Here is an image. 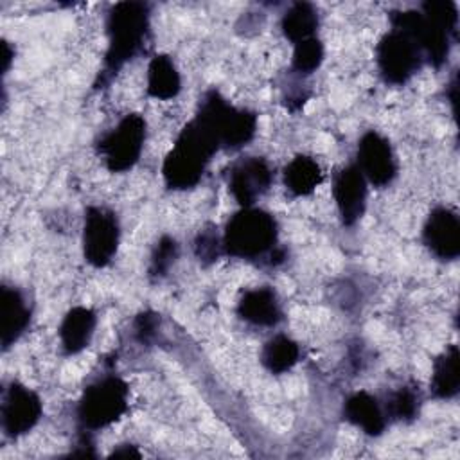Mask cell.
<instances>
[{"instance_id":"1","label":"cell","mask_w":460,"mask_h":460,"mask_svg":"<svg viewBox=\"0 0 460 460\" xmlns=\"http://www.w3.org/2000/svg\"><path fill=\"white\" fill-rule=\"evenodd\" d=\"M219 147L217 138L199 120L187 122L162 167L167 187L176 190L194 187Z\"/></svg>"},{"instance_id":"2","label":"cell","mask_w":460,"mask_h":460,"mask_svg":"<svg viewBox=\"0 0 460 460\" xmlns=\"http://www.w3.org/2000/svg\"><path fill=\"white\" fill-rule=\"evenodd\" d=\"M149 29V11L140 2H119L108 14L110 45L104 59L108 74H115L142 47Z\"/></svg>"},{"instance_id":"3","label":"cell","mask_w":460,"mask_h":460,"mask_svg":"<svg viewBox=\"0 0 460 460\" xmlns=\"http://www.w3.org/2000/svg\"><path fill=\"white\" fill-rule=\"evenodd\" d=\"M277 241V223L271 214L243 207L226 223L223 248L226 253L243 259H255L266 253Z\"/></svg>"},{"instance_id":"4","label":"cell","mask_w":460,"mask_h":460,"mask_svg":"<svg viewBox=\"0 0 460 460\" xmlns=\"http://www.w3.org/2000/svg\"><path fill=\"white\" fill-rule=\"evenodd\" d=\"M196 119L214 133L221 147L228 149L248 144L257 126V119L252 111L230 106L216 90L205 93Z\"/></svg>"},{"instance_id":"5","label":"cell","mask_w":460,"mask_h":460,"mask_svg":"<svg viewBox=\"0 0 460 460\" xmlns=\"http://www.w3.org/2000/svg\"><path fill=\"white\" fill-rule=\"evenodd\" d=\"M128 408V385L108 376L90 385L77 406V417L83 428L99 429L115 422Z\"/></svg>"},{"instance_id":"6","label":"cell","mask_w":460,"mask_h":460,"mask_svg":"<svg viewBox=\"0 0 460 460\" xmlns=\"http://www.w3.org/2000/svg\"><path fill=\"white\" fill-rule=\"evenodd\" d=\"M146 120L138 113L126 115L115 129L99 142V151L104 156L106 167L111 172L131 169L144 147Z\"/></svg>"},{"instance_id":"7","label":"cell","mask_w":460,"mask_h":460,"mask_svg":"<svg viewBox=\"0 0 460 460\" xmlns=\"http://www.w3.org/2000/svg\"><path fill=\"white\" fill-rule=\"evenodd\" d=\"M422 52L404 32L392 29L377 45V65L388 83H406L420 66Z\"/></svg>"},{"instance_id":"8","label":"cell","mask_w":460,"mask_h":460,"mask_svg":"<svg viewBox=\"0 0 460 460\" xmlns=\"http://www.w3.org/2000/svg\"><path fill=\"white\" fill-rule=\"evenodd\" d=\"M119 246V223L113 212L90 207L84 217V232H83V248L84 259L92 266H106L115 255Z\"/></svg>"},{"instance_id":"9","label":"cell","mask_w":460,"mask_h":460,"mask_svg":"<svg viewBox=\"0 0 460 460\" xmlns=\"http://www.w3.org/2000/svg\"><path fill=\"white\" fill-rule=\"evenodd\" d=\"M392 27L408 34L422 54L433 63L437 68L446 61L449 52V32L428 20L422 13L417 11H402L390 14Z\"/></svg>"},{"instance_id":"10","label":"cell","mask_w":460,"mask_h":460,"mask_svg":"<svg viewBox=\"0 0 460 460\" xmlns=\"http://www.w3.org/2000/svg\"><path fill=\"white\" fill-rule=\"evenodd\" d=\"M41 417L40 397L20 383H13L2 404V426L5 435L20 437L31 431Z\"/></svg>"},{"instance_id":"11","label":"cell","mask_w":460,"mask_h":460,"mask_svg":"<svg viewBox=\"0 0 460 460\" xmlns=\"http://www.w3.org/2000/svg\"><path fill=\"white\" fill-rule=\"evenodd\" d=\"M358 162L365 180L376 187L388 185L397 172L395 158L388 140L376 131H368L361 137L358 146Z\"/></svg>"},{"instance_id":"12","label":"cell","mask_w":460,"mask_h":460,"mask_svg":"<svg viewBox=\"0 0 460 460\" xmlns=\"http://www.w3.org/2000/svg\"><path fill=\"white\" fill-rule=\"evenodd\" d=\"M271 180L273 172L270 165L262 158L252 156L232 167L228 187L243 207H252L253 201L268 190Z\"/></svg>"},{"instance_id":"13","label":"cell","mask_w":460,"mask_h":460,"mask_svg":"<svg viewBox=\"0 0 460 460\" xmlns=\"http://www.w3.org/2000/svg\"><path fill=\"white\" fill-rule=\"evenodd\" d=\"M422 237L438 259H456L460 253V223L456 214L444 207L435 208L428 216Z\"/></svg>"},{"instance_id":"14","label":"cell","mask_w":460,"mask_h":460,"mask_svg":"<svg viewBox=\"0 0 460 460\" xmlns=\"http://www.w3.org/2000/svg\"><path fill=\"white\" fill-rule=\"evenodd\" d=\"M332 194L343 225H354L363 216L367 201V180L358 165H349L336 174Z\"/></svg>"},{"instance_id":"15","label":"cell","mask_w":460,"mask_h":460,"mask_svg":"<svg viewBox=\"0 0 460 460\" xmlns=\"http://www.w3.org/2000/svg\"><path fill=\"white\" fill-rule=\"evenodd\" d=\"M237 313L241 318L253 325H275L282 318L280 304L277 295L270 288L250 289L243 295L237 305Z\"/></svg>"},{"instance_id":"16","label":"cell","mask_w":460,"mask_h":460,"mask_svg":"<svg viewBox=\"0 0 460 460\" xmlns=\"http://www.w3.org/2000/svg\"><path fill=\"white\" fill-rule=\"evenodd\" d=\"M0 309H2V347L9 349L27 329L31 313L25 305V300L18 289L2 288V298H0Z\"/></svg>"},{"instance_id":"17","label":"cell","mask_w":460,"mask_h":460,"mask_svg":"<svg viewBox=\"0 0 460 460\" xmlns=\"http://www.w3.org/2000/svg\"><path fill=\"white\" fill-rule=\"evenodd\" d=\"M95 329V314L88 307H72L59 327L61 345L66 354H75L83 350L93 334Z\"/></svg>"},{"instance_id":"18","label":"cell","mask_w":460,"mask_h":460,"mask_svg":"<svg viewBox=\"0 0 460 460\" xmlns=\"http://www.w3.org/2000/svg\"><path fill=\"white\" fill-rule=\"evenodd\" d=\"M343 413L347 420L368 435H379L385 429V413L377 399L367 392L352 394L343 406Z\"/></svg>"},{"instance_id":"19","label":"cell","mask_w":460,"mask_h":460,"mask_svg":"<svg viewBox=\"0 0 460 460\" xmlns=\"http://www.w3.org/2000/svg\"><path fill=\"white\" fill-rule=\"evenodd\" d=\"M322 181L320 165L305 155L295 156L284 169V183L295 196L311 194Z\"/></svg>"},{"instance_id":"20","label":"cell","mask_w":460,"mask_h":460,"mask_svg":"<svg viewBox=\"0 0 460 460\" xmlns=\"http://www.w3.org/2000/svg\"><path fill=\"white\" fill-rule=\"evenodd\" d=\"M460 368H458V349L451 345L433 363L431 392L438 399H449L458 392Z\"/></svg>"},{"instance_id":"21","label":"cell","mask_w":460,"mask_h":460,"mask_svg":"<svg viewBox=\"0 0 460 460\" xmlns=\"http://www.w3.org/2000/svg\"><path fill=\"white\" fill-rule=\"evenodd\" d=\"M181 88L180 74L167 56H155L147 70V93L155 99H171Z\"/></svg>"},{"instance_id":"22","label":"cell","mask_w":460,"mask_h":460,"mask_svg":"<svg viewBox=\"0 0 460 460\" xmlns=\"http://www.w3.org/2000/svg\"><path fill=\"white\" fill-rule=\"evenodd\" d=\"M316 25H318V14L314 7L307 2L293 4L282 18V32L288 40L295 43L313 38Z\"/></svg>"},{"instance_id":"23","label":"cell","mask_w":460,"mask_h":460,"mask_svg":"<svg viewBox=\"0 0 460 460\" xmlns=\"http://www.w3.org/2000/svg\"><path fill=\"white\" fill-rule=\"evenodd\" d=\"M298 354H300L298 345L291 338L279 334V336H273L270 341H266L261 354V361L270 372L282 374L298 361Z\"/></svg>"},{"instance_id":"24","label":"cell","mask_w":460,"mask_h":460,"mask_svg":"<svg viewBox=\"0 0 460 460\" xmlns=\"http://www.w3.org/2000/svg\"><path fill=\"white\" fill-rule=\"evenodd\" d=\"M323 59V47L316 38L298 41L293 52V68L300 74L314 72Z\"/></svg>"},{"instance_id":"25","label":"cell","mask_w":460,"mask_h":460,"mask_svg":"<svg viewBox=\"0 0 460 460\" xmlns=\"http://www.w3.org/2000/svg\"><path fill=\"white\" fill-rule=\"evenodd\" d=\"M178 257V244L172 237L169 235H164L158 244H156V250L153 253V259H151V266H149V275L153 279H160L167 273V270L172 266L174 259Z\"/></svg>"},{"instance_id":"26","label":"cell","mask_w":460,"mask_h":460,"mask_svg":"<svg viewBox=\"0 0 460 460\" xmlns=\"http://www.w3.org/2000/svg\"><path fill=\"white\" fill-rule=\"evenodd\" d=\"M422 14L449 34L456 31L458 14L453 2H426L422 4Z\"/></svg>"},{"instance_id":"27","label":"cell","mask_w":460,"mask_h":460,"mask_svg":"<svg viewBox=\"0 0 460 460\" xmlns=\"http://www.w3.org/2000/svg\"><path fill=\"white\" fill-rule=\"evenodd\" d=\"M417 408H419V399H417L415 392L410 390V388L397 390L386 401V411L394 419H401V420L413 419L415 413H417Z\"/></svg>"},{"instance_id":"28","label":"cell","mask_w":460,"mask_h":460,"mask_svg":"<svg viewBox=\"0 0 460 460\" xmlns=\"http://www.w3.org/2000/svg\"><path fill=\"white\" fill-rule=\"evenodd\" d=\"M219 244H217V235L212 230H205L198 235L196 239V253L199 261H214L217 257Z\"/></svg>"},{"instance_id":"29","label":"cell","mask_w":460,"mask_h":460,"mask_svg":"<svg viewBox=\"0 0 460 460\" xmlns=\"http://www.w3.org/2000/svg\"><path fill=\"white\" fill-rule=\"evenodd\" d=\"M156 327H158V316L155 313H142L138 314L137 322H135V331H137V336L142 343H147L153 340L155 332H156Z\"/></svg>"},{"instance_id":"30","label":"cell","mask_w":460,"mask_h":460,"mask_svg":"<svg viewBox=\"0 0 460 460\" xmlns=\"http://www.w3.org/2000/svg\"><path fill=\"white\" fill-rule=\"evenodd\" d=\"M110 456H124V458H128V456H140V453L133 447V446H120L119 449H113V453L110 455Z\"/></svg>"},{"instance_id":"31","label":"cell","mask_w":460,"mask_h":460,"mask_svg":"<svg viewBox=\"0 0 460 460\" xmlns=\"http://www.w3.org/2000/svg\"><path fill=\"white\" fill-rule=\"evenodd\" d=\"M2 50H4V54H2V61H4V72L9 68V63H11V49H9V45L4 41L2 43Z\"/></svg>"}]
</instances>
